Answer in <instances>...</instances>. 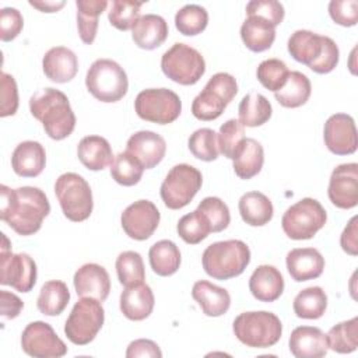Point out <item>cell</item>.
I'll return each instance as SVG.
<instances>
[{
    "mask_svg": "<svg viewBox=\"0 0 358 358\" xmlns=\"http://www.w3.org/2000/svg\"><path fill=\"white\" fill-rule=\"evenodd\" d=\"M74 288L78 296L95 298L103 302L110 291V278L105 267L96 263H87L81 266L73 278Z\"/></svg>",
    "mask_w": 358,
    "mask_h": 358,
    "instance_id": "cell-18",
    "label": "cell"
},
{
    "mask_svg": "<svg viewBox=\"0 0 358 358\" xmlns=\"http://www.w3.org/2000/svg\"><path fill=\"white\" fill-rule=\"evenodd\" d=\"M285 264L292 280L302 282L322 275L324 259L315 248H296L287 253Z\"/></svg>",
    "mask_w": 358,
    "mask_h": 358,
    "instance_id": "cell-19",
    "label": "cell"
},
{
    "mask_svg": "<svg viewBox=\"0 0 358 358\" xmlns=\"http://www.w3.org/2000/svg\"><path fill=\"white\" fill-rule=\"evenodd\" d=\"M0 218L18 235L28 236L38 232L50 213V204L43 190L35 186L10 189L0 186Z\"/></svg>",
    "mask_w": 358,
    "mask_h": 358,
    "instance_id": "cell-1",
    "label": "cell"
},
{
    "mask_svg": "<svg viewBox=\"0 0 358 358\" xmlns=\"http://www.w3.org/2000/svg\"><path fill=\"white\" fill-rule=\"evenodd\" d=\"M249 291L260 302H274L284 291L282 274L274 266L262 264L249 278Z\"/></svg>",
    "mask_w": 358,
    "mask_h": 358,
    "instance_id": "cell-23",
    "label": "cell"
},
{
    "mask_svg": "<svg viewBox=\"0 0 358 358\" xmlns=\"http://www.w3.org/2000/svg\"><path fill=\"white\" fill-rule=\"evenodd\" d=\"M208 24V13L199 4H186L175 15L176 29L186 36L201 34Z\"/></svg>",
    "mask_w": 358,
    "mask_h": 358,
    "instance_id": "cell-41",
    "label": "cell"
},
{
    "mask_svg": "<svg viewBox=\"0 0 358 358\" xmlns=\"http://www.w3.org/2000/svg\"><path fill=\"white\" fill-rule=\"evenodd\" d=\"M288 74L289 70L287 64L280 59L263 60L256 70L259 83L273 92H277L284 85Z\"/></svg>",
    "mask_w": 358,
    "mask_h": 358,
    "instance_id": "cell-46",
    "label": "cell"
},
{
    "mask_svg": "<svg viewBox=\"0 0 358 358\" xmlns=\"http://www.w3.org/2000/svg\"><path fill=\"white\" fill-rule=\"evenodd\" d=\"M189 151L194 158L210 162L218 158V144H217V133L213 129L203 127L193 134H190L187 140Z\"/></svg>",
    "mask_w": 358,
    "mask_h": 358,
    "instance_id": "cell-43",
    "label": "cell"
},
{
    "mask_svg": "<svg viewBox=\"0 0 358 358\" xmlns=\"http://www.w3.org/2000/svg\"><path fill=\"white\" fill-rule=\"evenodd\" d=\"M1 83V108H0V116H11L18 109V90L17 83L11 74L1 73L0 76Z\"/></svg>",
    "mask_w": 358,
    "mask_h": 358,
    "instance_id": "cell-52",
    "label": "cell"
},
{
    "mask_svg": "<svg viewBox=\"0 0 358 358\" xmlns=\"http://www.w3.org/2000/svg\"><path fill=\"white\" fill-rule=\"evenodd\" d=\"M85 85L95 99L110 103L120 101L126 95L129 80L123 67L115 60L98 59L87 71Z\"/></svg>",
    "mask_w": 358,
    "mask_h": 358,
    "instance_id": "cell-5",
    "label": "cell"
},
{
    "mask_svg": "<svg viewBox=\"0 0 358 358\" xmlns=\"http://www.w3.org/2000/svg\"><path fill=\"white\" fill-rule=\"evenodd\" d=\"M106 0H77V28L81 41L91 45L98 32V17L108 7Z\"/></svg>",
    "mask_w": 358,
    "mask_h": 358,
    "instance_id": "cell-31",
    "label": "cell"
},
{
    "mask_svg": "<svg viewBox=\"0 0 358 358\" xmlns=\"http://www.w3.org/2000/svg\"><path fill=\"white\" fill-rule=\"evenodd\" d=\"M138 117L157 124L175 122L182 112V101L176 92L168 88H148L138 92L134 101Z\"/></svg>",
    "mask_w": 358,
    "mask_h": 358,
    "instance_id": "cell-11",
    "label": "cell"
},
{
    "mask_svg": "<svg viewBox=\"0 0 358 358\" xmlns=\"http://www.w3.org/2000/svg\"><path fill=\"white\" fill-rule=\"evenodd\" d=\"M327 214L323 206L312 197H305L285 210L281 218L284 234L294 241L310 239L324 227Z\"/></svg>",
    "mask_w": 358,
    "mask_h": 358,
    "instance_id": "cell-7",
    "label": "cell"
},
{
    "mask_svg": "<svg viewBox=\"0 0 358 358\" xmlns=\"http://www.w3.org/2000/svg\"><path fill=\"white\" fill-rule=\"evenodd\" d=\"M154 303V294L144 282L126 287L120 294V310L127 319L134 322L147 319L152 313Z\"/></svg>",
    "mask_w": 358,
    "mask_h": 358,
    "instance_id": "cell-25",
    "label": "cell"
},
{
    "mask_svg": "<svg viewBox=\"0 0 358 358\" xmlns=\"http://www.w3.org/2000/svg\"><path fill=\"white\" fill-rule=\"evenodd\" d=\"M323 138L330 152L336 155L354 154L358 147L354 119L347 113L331 115L324 123Z\"/></svg>",
    "mask_w": 358,
    "mask_h": 358,
    "instance_id": "cell-16",
    "label": "cell"
},
{
    "mask_svg": "<svg viewBox=\"0 0 358 358\" xmlns=\"http://www.w3.org/2000/svg\"><path fill=\"white\" fill-rule=\"evenodd\" d=\"M46 164V152L41 143L27 140L20 143L11 155L13 171L22 178H35L42 173Z\"/></svg>",
    "mask_w": 358,
    "mask_h": 358,
    "instance_id": "cell-22",
    "label": "cell"
},
{
    "mask_svg": "<svg viewBox=\"0 0 358 358\" xmlns=\"http://www.w3.org/2000/svg\"><path fill=\"white\" fill-rule=\"evenodd\" d=\"M24 27L21 13L14 7H4L0 11V39L10 42L15 39Z\"/></svg>",
    "mask_w": 358,
    "mask_h": 358,
    "instance_id": "cell-51",
    "label": "cell"
},
{
    "mask_svg": "<svg viewBox=\"0 0 358 358\" xmlns=\"http://www.w3.org/2000/svg\"><path fill=\"white\" fill-rule=\"evenodd\" d=\"M227 106L228 105L218 95L204 87L203 91L193 99L192 113L196 119L208 122L220 117Z\"/></svg>",
    "mask_w": 358,
    "mask_h": 358,
    "instance_id": "cell-48",
    "label": "cell"
},
{
    "mask_svg": "<svg viewBox=\"0 0 358 358\" xmlns=\"http://www.w3.org/2000/svg\"><path fill=\"white\" fill-rule=\"evenodd\" d=\"M143 3L129 1V0H113L108 20L112 27L119 31H129L134 27L140 18V8Z\"/></svg>",
    "mask_w": 358,
    "mask_h": 358,
    "instance_id": "cell-47",
    "label": "cell"
},
{
    "mask_svg": "<svg viewBox=\"0 0 358 358\" xmlns=\"http://www.w3.org/2000/svg\"><path fill=\"white\" fill-rule=\"evenodd\" d=\"M271 103L264 95L259 92H250L245 95L238 106L239 122L248 127H257L264 124L271 117Z\"/></svg>",
    "mask_w": 358,
    "mask_h": 358,
    "instance_id": "cell-35",
    "label": "cell"
},
{
    "mask_svg": "<svg viewBox=\"0 0 358 358\" xmlns=\"http://www.w3.org/2000/svg\"><path fill=\"white\" fill-rule=\"evenodd\" d=\"M66 1H29V6L38 8L42 13H56L59 11Z\"/></svg>",
    "mask_w": 358,
    "mask_h": 358,
    "instance_id": "cell-58",
    "label": "cell"
},
{
    "mask_svg": "<svg viewBox=\"0 0 358 358\" xmlns=\"http://www.w3.org/2000/svg\"><path fill=\"white\" fill-rule=\"evenodd\" d=\"M161 214L150 200H137L127 206L120 217L126 235L134 241L148 239L158 228Z\"/></svg>",
    "mask_w": 358,
    "mask_h": 358,
    "instance_id": "cell-14",
    "label": "cell"
},
{
    "mask_svg": "<svg viewBox=\"0 0 358 358\" xmlns=\"http://www.w3.org/2000/svg\"><path fill=\"white\" fill-rule=\"evenodd\" d=\"M192 296L206 316L218 317L228 312L231 295L225 288L214 285L206 280L196 281L192 288Z\"/></svg>",
    "mask_w": 358,
    "mask_h": 358,
    "instance_id": "cell-24",
    "label": "cell"
},
{
    "mask_svg": "<svg viewBox=\"0 0 358 358\" xmlns=\"http://www.w3.org/2000/svg\"><path fill=\"white\" fill-rule=\"evenodd\" d=\"M0 305H1V316L4 319H14L20 315L24 308V302L8 291H0Z\"/></svg>",
    "mask_w": 358,
    "mask_h": 358,
    "instance_id": "cell-57",
    "label": "cell"
},
{
    "mask_svg": "<svg viewBox=\"0 0 358 358\" xmlns=\"http://www.w3.org/2000/svg\"><path fill=\"white\" fill-rule=\"evenodd\" d=\"M232 330L236 338L246 347L268 348L281 338L282 324L273 312L253 310L238 315Z\"/></svg>",
    "mask_w": 358,
    "mask_h": 358,
    "instance_id": "cell-4",
    "label": "cell"
},
{
    "mask_svg": "<svg viewBox=\"0 0 358 358\" xmlns=\"http://www.w3.org/2000/svg\"><path fill=\"white\" fill-rule=\"evenodd\" d=\"M289 351L296 358H322L327 354L326 334L313 326L295 327L288 340Z\"/></svg>",
    "mask_w": 358,
    "mask_h": 358,
    "instance_id": "cell-20",
    "label": "cell"
},
{
    "mask_svg": "<svg viewBox=\"0 0 358 358\" xmlns=\"http://www.w3.org/2000/svg\"><path fill=\"white\" fill-rule=\"evenodd\" d=\"M31 115L39 120L52 140L69 137L76 127V115L64 92L55 88H42L29 99Z\"/></svg>",
    "mask_w": 358,
    "mask_h": 358,
    "instance_id": "cell-2",
    "label": "cell"
},
{
    "mask_svg": "<svg viewBox=\"0 0 358 358\" xmlns=\"http://www.w3.org/2000/svg\"><path fill=\"white\" fill-rule=\"evenodd\" d=\"M201 183L203 176L197 168L189 164H178L165 176L159 194L168 208L179 210L194 199Z\"/></svg>",
    "mask_w": 358,
    "mask_h": 358,
    "instance_id": "cell-10",
    "label": "cell"
},
{
    "mask_svg": "<svg viewBox=\"0 0 358 358\" xmlns=\"http://www.w3.org/2000/svg\"><path fill=\"white\" fill-rule=\"evenodd\" d=\"M126 151L136 157L144 169H151L164 159L166 143L158 133L140 130L129 137Z\"/></svg>",
    "mask_w": 358,
    "mask_h": 358,
    "instance_id": "cell-17",
    "label": "cell"
},
{
    "mask_svg": "<svg viewBox=\"0 0 358 358\" xmlns=\"http://www.w3.org/2000/svg\"><path fill=\"white\" fill-rule=\"evenodd\" d=\"M176 231L186 243L197 245L208 236L211 228L206 218L201 215V213L199 210H194L179 220Z\"/></svg>",
    "mask_w": 358,
    "mask_h": 358,
    "instance_id": "cell-44",
    "label": "cell"
},
{
    "mask_svg": "<svg viewBox=\"0 0 358 358\" xmlns=\"http://www.w3.org/2000/svg\"><path fill=\"white\" fill-rule=\"evenodd\" d=\"M310 81L301 71H289L284 85L274 92L275 101L284 108H299L310 96Z\"/></svg>",
    "mask_w": 358,
    "mask_h": 358,
    "instance_id": "cell-30",
    "label": "cell"
},
{
    "mask_svg": "<svg viewBox=\"0 0 358 358\" xmlns=\"http://www.w3.org/2000/svg\"><path fill=\"white\" fill-rule=\"evenodd\" d=\"M143 171L144 168L138 159L127 151L119 152L110 165L112 179L122 186L137 185L141 180Z\"/></svg>",
    "mask_w": 358,
    "mask_h": 358,
    "instance_id": "cell-40",
    "label": "cell"
},
{
    "mask_svg": "<svg viewBox=\"0 0 358 358\" xmlns=\"http://www.w3.org/2000/svg\"><path fill=\"white\" fill-rule=\"evenodd\" d=\"M327 196L337 208L350 210L358 204V165L355 162L341 164L333 169Z\"/></svg>",
    "mask_w": 358,
    "mask_h": 358,
    "instance_id": "cell-15",
    "label": "cell"
},
{
    "mask_svg": "<svg viewBox=\"0 0 358 358\" xmlns=\"http://www.w3.org/2000/svg\"><path fill=\"white\" fill-rule=\"evenodd\" d=\"M161 69L169 80L180 85H193L206 73V62L197 49L176 42L162 55Z\"/></svg>",
    "mask_w": 358,
    "mask_h": 358,
    "instance_id": "cell-8",
    "label": "cell"
},
{
    "mask_svg": "<svg viewBox=\"0 0 358 358\" xmlns=\"http://www.w3.org/2000/svg\"><path fill=\"white\" fill-rule=\"evenodd\" d=\"M70 301V291L60 280H50L41 288L36 299L38 310L46 316L60 315Z\"/></svg>",
    "mask_w": 358,
    "mask_h": 358,
    "instance_id": "cell-36",
    "label": "cell"
},
{
    "mask_svg": "<svg viewBox=\"0 0 358 358\" xmlns=\"http://www.w3.org/2000/svg\"><path fill=\"white\" fill-rule=\"evenodd\" d=\"M338 57H340V50L337 43L330 36H324L323 50L320 53V57L309 69L317 74H327L336 69L338 63Z\"/></svg>",
    "mask_w": 358,
    "mask_h": 358,
    "instance_id": "cell-54",
    "label": "cell"
},
{
    "mask_svg": "<svg viewBox=\"0 0 358 358\" xmlns=\"http://www.w3.org/2000/svg\"><path fill=\"white\" fill-rule=\"evenodd\" d=\"M204 271L215 280H229L241 275L250 263V249L239 239L214 242L201 256Z\"/></svg>",
    "mask_w": 358,
    "mask_h": 358,
    "instance_id": "cell-3",
    "label": "cell"
},
{
    "mask_svg": "<svg viewBox=\"0 0 358 358\" xmlns=\"http://www.w3.org/2000/svg\"><path fill=\"white\" fill-rule=\"evenodd\" d=\"M323 35H317L308 29L295 31L288 39V52L299 63L310 67L323 50Z\"/></svg>",
    "mask_w": 358,
    "mask_h": 358,
    "instance_id": "cell-28",
    "label": "cell"
},
{
    "mask_svg": "<svg viewBox=\"0 0 358 358\" xmlns=\"http://www.w3.org/2000/svg\"><path fill=\"white\" fill-rule=\"evenodd\" d=\"M1 239L0 284L10 285L20 292H29L36 282V264L34 259L27 253L14 255L4 234H1Z\"/></svg>",
    "mask_w": 358,
    "mask_h": 358,
    "instance_id": "cell-12",
    "label": "cell"
},
{
    "mask_svg": "<svg viewBox=\"0 0 358 358\" xmlns=\"http://www.w3.org/2000/svg\"><path fill=\"white\" fill-rule=\"evenodd\" d=\"M241 38L252 52H264L275 39V28L257 17H248L241 27Z\"/></svg>",
    "mask_w": 358,
    "mask_h": 358,
    "instance_id": "cell-32",
    "label": "cell"
},
{
    "mask_svg": "<svg viewBox=\"0 0 358 358\" xmlns=\"http://www.w3.org/2000/svg\"><path fill=\"white\" fill-rule=\"evenodd\" d=\"M206 88L218 95L227 105L235 98L238 92V84L234 76L228 73H217L214 74L208 83L206 84Z\"/></svg>",
    "mask_w": 358,
    "mask_h": 358,
    "instance_id": "cell-53",
    "label": "cell"
},
{
    "mask_svg": "<svg viewBox=\"0 0 358 358\" xmlns=\"http://www.w3.org/2000/svg\"><path fill=\"white\" fill-rule=\"evenodd\" d=\"M115 266H116L117 280L124 288L144 282L145 270H144V263L140 253L134 250L122 252L116 257Z\"/></svg>",
    "mask_w": 358,
    "mask_h": 358,
    "instance_id": "cell-39",
    "label": "cell"
},
{
    "mask_svg": "<svg viewBox=\"0 0 358 358\" xmlns=\"http://www.w3.org/2000/svg\"><path fill=\"white\" fill-rule=\"evenodd\" d=\"M329 14L331 20L341 27H354L358 22L357 0H331L329 3Z\"/></svg>",
    "mask_w": 358,
    "mask_h": 358,
    "instance_id": "cell-50",
    "label": "cell"
},
{
    "mask_svg": "<svg viewBox=\"0 0 358 358\" xmlns=\"http://www.w3.org/2000/svg\"><path fill=\"white\" fill-rule=\"evenodd\" d=\"M208 222L211 232H221L228 228L231 222V214L228 206L220 197H206L196 208Z\"/></svg>",
    "mask_w": 358,
    "mask_h": 358,
    "instance_id": "cell-45",
    "label": "cell"
},
{
    "mask_svg": "<svg viewBox=\"0 0 358 358\" xmlns=\"http://www.w3.org/2000/svg\"><path fill=\"white\" fill-rule=\"evenodd\" d=\"M103 320L105 310L101 301L84 296L74 303L64 324V334L73 344L87 345L96 337Z\"/></svg>",
    "mask_w": 358,
    "mask_h": 358,
    "instance_id": "cell-9",
    "label": "cell"
},
{
    "mask_svg": "<svg viewBox=\"0 0 358 358\" xmlns=\"http://www.w3.org/2000/svg\"><path fill=\"white\" fill-rule=\"evenodd\" d=\"M42 69L50 81L64 84L76 77L78 71V60L71 49L55 46L45 53Z\"/></svg>",
    "mask_w": 358,
    "mask_h": 358,
    "instance_id": "cell-21",
    "label": "cell"
},
{
    "mask_svg": "<svg viewBox=\"0 0 358 358\" xmlns=\"http://www.w3.org/2000/svg\"><path fill=\"white\" fill-rule=\"evenodd\" d=\"M232 161V168L238 178L252 179L263 168L264 151L262 144L255 138H245L241 150Z\"/></svg>",
    "mask_w": 358,
    "mask_h": 358,
    "instance_id": "cell-33",
    "label": "cell"
},
{
    "mask_svg": "<svg viewBox=\"0 0 358 358\" xmlns=\"http://www.w3.org/2000/svg\"><path fill=\"white\" fill-rule=\"evenodd\" d=\"M169 28L166 21L157 14L140 15L131 28V38L134 43L145 50H152L161 46L168 38Z\"/></svg>",
    "mask_w": 358,
    "mask_h": 358,
    "instance_id": "cell-26",
    "label": "cell"
},
{
    "mask_svg": "<svg viewBox=\"0 0 358 358\" xmlns=\"http://www.w3.org/2000/svg\"><path fill=\"white\" fill-rule=\"evenodd\" d=\"M329 348L338 354H350L358 347V317L340 322L326 334Z\"/></svg>",
    "mask_w": 358,
    "mask_h": 358,
    "instance_id": "cell-38",
    "label": "cell"
},
{
    "mask_svg": "<svg viewBox=\"0 0 358 358\" xmlns=\"http://www.w3.org/2000/svg\"><path fill=\"white\" fill-rule=\"evenodd\" d=\"M284 7L275 0H252L246 4V15L267 21L274 28L284 20Z\"/></svg>",
    "mask_w": 358,
    "mask_h": 358,
    "instance_id": "cell-49",
    "label": "cell"
},
{
    "mask_svg": "<svg viewBox=\"0 0 358 358\" xmlns=\"http://www.w3.org/2000/svg\"><path fill=\"white\" fill-rule=\"evenodd\" d=\"M21 347L34 358H60L67 354V347L46 322H31L21 334Z\"/></svg>",
    "mask_w": 358,
    "mask_h": 358,
    "instance_id": "cell-13",
    "label": "cell"
},
{
    "mask_svg": "<svg viewBox=\"0 0 358 358\" xmlns=\"http://www.w3.org/2000/svg\"><path fill=\"white\" fill-rule=\"evenodd\" d=\"M77 155L81 164L90 171H102L112 165L115 157L106 138L101 136H85L77 145Z\"/></svg>",
    "mask_w": 358,
    "mask_h": 358,
    "instance_id": "cell-27",
    "label": "cell"
},
{
    "mask_svg": "<svg viewBox=\"0 0 358 358\" xmlns=\"http://www.w3.org/2000/svg\"><path fill=\"white\" fill-rule=\"evenodd\" d=\"M245 138V126L236 119H229L220 127V131L217 134L218 151L225 158L234 159L241 150Z\"/></svg>",
    "mask_w": 358,
    "mask_h": 358,
    "instance_id": "cell-42",
    "label": "cell"
},
{
    "mask_svg": "<svg viewBox=\"0 0 358 358\" xmlns=\"http://www.w3.org/2000/svg\"><path fill=\"white\" fill-rule=\"evenodd\" d=\"M148 260L155 274L168 277L175 274L180 266V250L172 241L162 239L150 248Z\"/></svg>",
    "mask_w": 358,
    "mask_h": 358,
    "instance_id": "cell-34",
    "label": "cell"
},
{
    "mask_svg": "<svg viewBox=\"0 0 358 358\" xmlns=\"http://www.w3.org/2000/svg\"><path fill=\"white\" fill-rule=\"evenodd\" d=\"M294 313L301 319H319L327 308V295L320 287H308L294 298Z\"/></svg>",
    "mask_w": 358,
    "mask_h": 358,
    "instance_id": "cell-37",
    "label": "cell"
},
{
    "mask_svg": "<svg viewBox=\"0 0 358 358\" xmlns=\"http://www.w3.org/2000/svg\"><path fill=\"white\" fill-rule=\"evenodd\" d=\"M238 210L242 220L250 227H263L273 218L271 200L260 192L245 193L238 203Z\"/></svg>",
    "mask_w": 358,
    "mask_h": 358,
    "instance_id": "cell-29",
    "label": "cell"
},
{
    "mask_svg": "<svg viewBox=\"0 0 358 358\" xmlns=\"http://www.w3.org/2000/svg\"><path fill=\"white\" fill-rule=\"evenodd\" d=\"M127 358H137V357H151V358H161L162 352L157 343L147 338H138L129 344L126 350Z\"/></svg>",
    "mask_w": 358,
    "mask_h": 358,
    "instance_id": "cell-55",
    "label": "cell"
},
{
    "mask_svg": "<svg viewBox=\"0 0 358 358\" xmlns=\"http://www.w3.org/2000/svg\"><path fill=\"white\" fill-rule=\"evenodd\" d=\"M358 217L354 215L347 227L344 228L341 236H340V245L341 249L350 255V256H357L358 255V227H357Z\"/></svg>",
    "mask_w": 358,
    "mask_h": 358,
    "instance_id": "cell-56",
    "label": "cell"
},
{
    "mask_svg": "<svg viewBox=\"0 0 358 358\" xmlns=\"http://www.w3.org/2000/svg\"><path fill=\"white\" fill-rule=\"evenodd\" d=\"M55 193L64 217L73 222L85 221L94 208L88 182L74 172H66L56 179Z\"/></svg>",
    "mask_w": 358,
    "mask_h": 358,
    "instance_id": "cell-6",
    "label": "cell"
}]
</instances>
